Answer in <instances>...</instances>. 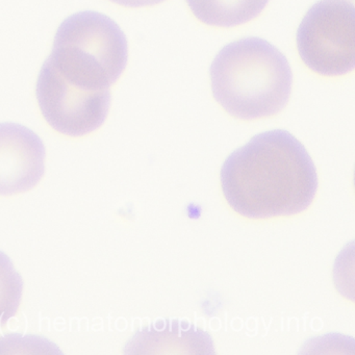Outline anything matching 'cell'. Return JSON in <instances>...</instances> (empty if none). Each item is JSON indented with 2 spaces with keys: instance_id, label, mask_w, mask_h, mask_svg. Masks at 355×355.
I'll return each mask as SVG.
<instances>
[{
  "instance_id": "obj_1",
  "label": "cell",
  "mask_w": 355,
  "mask_h": 355,
  "mask_svg": "<svg viewBox=\"0 0 355 355\" xmlns=\"http://www.w3.org/2000/svg\"><path fill=\"white\" fill-rule=\"evenodd\" d=\"M228 205L249 219L305 211L315 199L318 176L306 149L286 130L255 136L234 151L220 174Z\"/></svg>"
},
{
  "instance_id": "obj_2",
  "label": "cell",
  "mask_w": 355,
  "mask_h": 355,
  "mask_svg": "<svg viewBox=\"0 0 355 355\" xmlns=\"http://www.w3.org/2000/svg\"><path fill=\"white\" fill-rule=\"evenodd\" d=\"M209 78L218 105L242 121L278 115L292 93L288 60L263 39H242L224 47L211 64Z\"/></svg>"
},
{
  "instance_id": "obj_3",
  "label": "cell",
  "mask_w": 355,
  "mask_h": 355,
  "mask_svg": "<svg viewBox=\"0 0 355 355\" xmlns=\"http://www.w3.org/2000/svg\"><path fill=\"white\" fill-rule=\"evenodd\" d=\"M128 40L115 21L96 12L65 20L47 61L70 84L89 91L110 90L125 70Z\"/></svg>"
},
{
  "instance_id": "obj_4",
  "label": "cell",
  "mask_w": 355,
  "mask_h": 355,
  "mask_svg": "<svg viewBox=\"0 0 355 355\" xmlns=\"http://www.w3.org/2000/svg\"><path fill=\"white\" fill-rule=\"evenodd\" d=\"M297 49L304 65L318 76L336 78L352 71L354 0H319L299 26Z\"/></svg>"
},
{
  "instance_id": "obj_5",
  "label": "cell",
  "mask_w": 355,
  "mask_h": 355,
  "mask_svg": "<svg viewBox=\"0 0 355 355\" xmlns=\"http://www.w3.org/2000/svg\"><path fill=\"white\" fill-rule=\"evenodd\" d=\"M36 96L41 114L51 128L71 138L98 130L109 115L110 90L89 91L65 80L49 61L37 80Z\"/></svg>"
},
{
  "instance_id": "obj_6",
  "label": "cell",
  "mask_w": 355,
  "mask_h": 355,
  "mask_svg": "<svg viewBox=\"0 0 355 355\" xmlns=\"http://www.w3.org/2000/svg\"><path fill=\"white\" fill-rule=\"evenodd\" d=\"M45 147L33 130L0 123V196L33 190L45 172Z\"/></svg>"
},
{
  "instance_id": "obj_7",
  "label": "cell",
  "mask_w": 355,
  "mask_h": 355,
  "mask_svg": "<svg viewBox=\"0 0 355 355\" xmlns=\"http://www.w3.org/2000/svg\"><path fill=\"white\" fill-rule=\"evenodd\" d=\"M194 17L207 26L236 28L257 19L269 0H186Z\"/></svg>"
},
{
  "instance_id": "obj_8",
  "label": "cell",
  "mask_w": 355,
  "mask_h": 355,
  "mask_svg": "<svg viewBox=\"0 0 355 355\" xmlns=\"http://www.w3.org/2000/svg\"><path fill=\"white\" fill-rule=\"evenodd\" d=\"M24 282L11 259L0 252V326L15 317L21 304Z\"/></svg>"
},
{
  "instance_id": "obj_9",
  "label": "cell",
  "mask_w": 355,
  "mask_h": 355,
  "mask_svg": "<svg viewBox=\"0 0 355 355\" xmlns=\"http://www.w3.org/2000/svg\"><path fill=\"white\" fill-rule=\"evenodd\" d=\"M107 1L128 9H141V8L155 7L166 0H107Z\"/></svg>"
}]
</instances>
